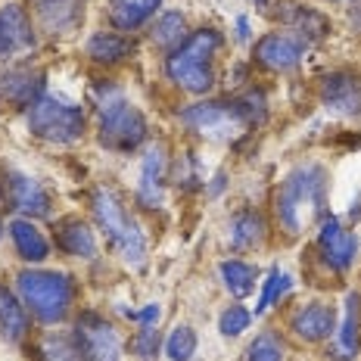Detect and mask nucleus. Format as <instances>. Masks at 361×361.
<instances>
[{
    "instance_id": "f257e3e1",
    "label": "nucleus",
    "mask_w": 361,
    "mask_h": 361,
    "mask_svg": "<svg viewBox=\"0 0 361 361\" xmlns=\"http://www.w3.org/2000/svg\"><path fill=\"white\" fill-rule=\"evenodd\" d=\"M274 212L281 228L290 237L302 234L305 224H312L314 218L327 215V169L318 162H305L299 169H293L283 184L277 187L274 197Z\"/></svg>"
},
{
    "instance_id": "f03ea898",
    "label": "nucleus",
    "mask_w": 361,
    "mask_h": 361,
    "mask_svg": "<svg viewBox=\"0 0 361 361\" xmlns=\"http://www.w3.org/2000/svg\"><path fill=\"white\" fill-rule=\"evenodd\" d=\"M221 47V32L200 28L165 59V72L187 94H206L215 85V54Z\"/></svg>"
},
{
    "instance_id": "7ed1b4c3",
    "label": "nucleus",
    "mask_w": 361,
    "mask_h": 361,
    "mask_svg": "<svg viewBox=\"0 0 361 361\" xmlns=\"http://www.w3.org/2000/svg\"><path fill=\"white\" fill-rule=\"evenodd\" d=\"M90 206H94L100 231L106 234L112 250L122 255L125 265L144 268L147 265V237H144V231L137 228V221L128 218L122 200L116 197V190H109V187H97Z\"/></svg>"
},
{
    "instance_id": "20e7f679",
    "label": "nucleus",
    "mask_w": 361,
    "mask_h": 361,
    "mask_svg": "<svg viewBox=\"0 0 361 361\" xmlns=\"http://www.w3.org/2000/svg\"><path fill=\"white\" fill-rule=\"evenodd\" d=\"M22 302L32 308V314L44 324H59L69 314L75 283L63 271H22L16 277Z\"/></svg>"
},
{
    "instance_id": "39448f33",
    "label": "nucleus",
    "mask_w": 361,
    "mask_h": 361,
    "mask_svg": "<svg viewBox=\"0 0 361 361\" xmlns=\"http://www.w3.org/2000/svg\"><path fill=\"white\" fill-rule=\"evenodd\" d=\"M28 131L50 144H75L85 134V112L54 94H41L28 106Z\"/></svg>"
},
{
    "instance_id": "423d86ee",
    "label": "nucleus",
    "mask_w": 361,
    "mask_h": 361,
    "mask_svg": "<svg viewBox=\"0 0 361 361\" xmlns=\"http://www.w3.org/2000/svg\"><path fill=\"white\" fill-rule=\"evenodd\" d=\"M147 140V118L118 90L100 103V144L112 153H134Z\"/></svg>"
},
{
    "instance_id": "0eeeda50",
    "label": "nucleus",
    "mask_w": 361,
    "mask_h": 361,
    "mask_svg": "<svg viewBox=\"0 0 361 361\" xmlns=\"http://www.w3.org/2000/svg\"><path fill=\"white\" fill-rule=\"evenodd\" d=\"M180 122L190 131H197L200 137L209 140H231L237 134H243L250 128V116H246L243 103L240 100H202L193 103L180 112Z\"/></svg>"
},
{
    "instance_id": "6e6552de",
    "label": "nucleus",
    "mask_w": 361,
    "mask_h": 361,
    "mask_svg": "<svg viewBox=\"0 0 361 361\" xmlns=\"http://www.w3.org/2000/svg\"><path fill=\"white\" fill-rule=\"evenodd\" d=\"M75 340L81 345L85 361H118L122 358V340H118L116 327L94 312H85L78 318V324H75Z\"/></svg>"
},
{
    "instance_id": "1a4fd4ad",
    "label": "nucleus",
    "mask_w": 361,
    "mask_h": 361,
    "mask_svg": "<svg viewBox=\"0 0 361 361\" xmlns=\"http://www.w3.org/2000/svg\"><path fill=\"white\" fill-rule=\"evenodd\" d=\"M44 94V75L28 66H0V109L32 106Z\"/></svg>"
},
{
    "instance_id": "9d476101",
    "label": "nucleus",
    "mask_w": 361,
    "mask_h": 361,
    "mask_svg": "<svg viewBox=\"0 0 361 361\" xmlns=\"http://www.w3.org/2000/svg\"><path fill=\"white\" fill-rule=\"evenodd\" d=\"M321 106L334 116H358L361 112V78L352 69H336L321 81Z\"/></svg>"
},
{
    "instance_id": "9b49d317",
    "label": "nucleus",
    "mask_w": 361,
    "mask_h": 361,
    "mask_svg": "<svg viewBox=\"0 0 361 361\" xmlns=\"http://www.w3.org/2000/svg\"><path fill=\"white\" fill-rule=\"evenodd\" d=\"M318 252L334 271H345L352 262H355L358 237L349 234V231H343L340 218L324 215V224H321V234H318Z\"/></svg>"
},
{
    "instance_id": "f8f14e48",
    "label": "nucleus",
    "mask_w": 361,
    "mask_h": 361,
    "mask_svg": "<svg viewBox=\"0 0 361 361\" xmlns=\"http://www.w3.org/2000/svg\"><path fill=\"white\" fill-rule=\"evenodd\" d=\"M35 47V28L19 4L0 6V56L10 59Z\"/></svg>"
},
{
    "instance_id": "ddd939ff",
    "label": "nucleus",
    "mask_w": 361,
    "mask_h": 361,
    "mask_svg": "<svg viewBox=\"0 0 361 361\" xmlns=\"http://www.w3.org/2000/svg\"><path fill=\"white\" fill-rule=\"evenodd\" d=\"M302 50L305 44L299 41L296 35H287V32H271L265 35L259 44H255V59H259L265 69L271 72H290L299 66L302 59Z\"/></svg>"
},
{
    "instance_id": "4468645a",
    "label": "nucleus",
    "mask_w": 361,
    "mask_h": 361,
    "mask_svg": "<svg viewBox=\"0 0 361 361\" xmlns=\"http://www.w3.org/2000/svg\"><path fill=\"white\" fill-rule=\"evenodd\" d=\"M6 193H10L13 209H19L28 218H44L50 215V193L41 187V180L22 171H10L6 175Z\"/></svg>"
},
{
    "instance_id": "2eb2a0df",
    "label": "nucleus",
    "mask_w": 361,
    "mask_h": 361,
    "mask_svg": "<svg viewBox=\"0 0 361 361\" xmlns=\"http://www.w3.org/2000/svg\"><path fill=\"white\" fill-rule=\"evenodd\" d=\"M290 327L299 340L305 343H321L327 340L330 334L336 330V312L334 305H324V302H308L302 308H296L290 318Z\"/></svg>"
},
{
    "instance_id": "dca6fc26",
    "label": "nucleus",
    "mask_w": 361,
    "mask_h": 361,
    "mask_svg": "<svg viewBox=\"0 0 361 361\" xmlns=\"http://www.w3.org/2000/svg\"><path fill=\"white\" fill-rule=\"evenodd\" d=\"M165 197V147L156 144L147 149L144 165H140V184H137V200L147 209H159Z\"/></svg>"
},
{
    "instance_id": "f3484780",
    "label": "nucleus",
    "mask_w": 361,
    "mask_h": 361,
    "mask_svg": "<svg viewBox=\"0 0 361 361\" xmlns=\"http://www.w3.org/2000/svg\"><path fill=\"white\" fill-rule=\"evenodd\" d=\"M10 237H13V246H16L19 259L25 262H44L50 255V243L47 237L32 224V218H13L10 224Z\"/></svg>"
},
{
    "instance_id": "a211bd4d",
    "label": "nucleus",
    "mask_w": 361,
    "mask_h": 361,
    "mask_svg": "<svg viewBox=\"0 0 361 361\" xmlns=\"http://www.w3.org/2000/svg\"><path fill=\"white\" fill-rule=\"evenodd\" d=\"M56 243L75 259H97V237L81 218H66L56 231Z\"/></svg>"
},
{
    "instance_id": "6ab92c4d",
    "label": "nucleus",
    "mask_w": 361,
    "mask_h": 361,
    "mask_svg": "<svg viewBox=\"0 0 361 361\" xmlns=\"http://www.w3.org/2000/svg\"><path fill=\"white\" fill-rule=\"evenodd\" d=\"M162 0H109V19L118 32H137Z\"/></svg>"
},
{
    "instance_id": "aec40b11",
    "label": "nucleus",
    "mask_w": 361,
    "mask_h": 361,
    "mask_svg": "<svg viewBox=\"0 0 361 361\" xmlns=\"http://www.w3.org/2000/svg\"><path fill=\"white\" fill-rule=\"evenodd\" d=\"M81 0H37V16H41V25L47 28L50 35H63L75 28L81 13Z\"/></svg>"
},
{
    "instance_id": "412c9836",
    "label": "nucleus",
    "mask_w": 361,
    "mask_h": 361,
    "mask_svg": "<svg viewBox=\"0 0 361 361\" xmlns=\"http://www.w3.org/2000/svg\"><path fill=\"white\" fill-rule=\"evenodd\" d=\"M265 240V218L259 212H237L231 218V250L246 252Z\"/></svg>"
},
{
    "instance_id": "4be33fe9",
    "label": "nucleus",
    "mask_w": 361,
    "mask_h": 361,
    "mask_svg": "<svg viewBox=\"0 0 361 361\" xmlns=\"http://www.w3.org/2000/svg\"><path fill=\"white\" fill-rule=\"evenodd\" d=\"M336 340H340L343 358H355V352L361 345V296L358 293L345 296V314H343L340 330H336Z\"/></svg>"
},
{
    "instance_id": "5701e85b",
    "label": "nucleus",
    "mask_w": 361,
    "mask_h": 361,
    "mask_svg": "<svg viewBox=\"0 0 361 361\" xmlns=\"http://www.w3.org/2000/svg\"><path fill=\"white\" fill-rule=\"evenodd\" d=\"M131 50H134V44L128 41L125 35H116V32H97L87 41V56L94 59V63H103V66L122 63Z\"/></svg>"
},
{
    "instance_id": "b1692460",
    "label": "nucleus",
    "mask_w": 361,
    "mask_h": 361,
    "mask_svg": "<svg viewBox=\"0 0 361 361\" xmlns=\"http://www.w3.org/2000/svg\"><path fill=\"white\" fill-rule=\"evenodd\" d=\"M25 330H28L25 305L0 283V334H4L6 340H22Z\"/></svg>"
},
{
    "instance_id": "393cba45",
    "label": "nucleus",
    "mask_w": 361,
    "mask_h": 361,
    "mask_svg": "<svg viewBox=\"0 0 361 361\" xmlns=\"http://www.w3.org/2000/svg\"><path fill=\"white\" fill-rule=\"evenodd\" d=\"M149 37H153V44H159V47L175 50L187 41V19L180 16V13H162V16L153 22Z\"/></svg>"
},
{
    "instance_id": "a878e982",
    "label": "nucleus",
    "mask_w": 361,
    "mask_h": 361,
    "mask_svg": "<svg viewBox=\"0 0 361 361\" xmlns=\"http://www.w3.org/2000/svg\"><path fill=\"white\" fill-rule=\"evenodd\" d=\"M37 352H41V361H85L75 334H47L37 345Z\"/></svg>"
},
{
    "instance_id": "bb28decb",
    "label": "nucleus",
    "mask_w": 361,
    "mask_h": 361,
    "mask_svg": "<svg viewBox=\"0 0 361 361\" xmlns=\"http://www.w3.org/2000/svg\"><path fill=\"white\" fill-rule=\"evenodd\" d=\"M221 277H224V287H228L240 299V296H246V293H252L259 271H255L250 262L228 259V262H221Z\"/></svg>"
},
{
    "instance_id": "cd10ccee",
    "label": "nucleus",
    "mask_w": 361,
    "mask_h": 361,
    "mask_svg": "<svg viewBox=\"0 0 361 361\" xmlns=\"http://www.w3.org/2000/svg\"><path fill=\"white\" fill-rule=\"evenodd\" d=\"M293 28L299 32V41L302 44H312V41H321L327 35V19L321 13L308 10V6H299L293 13Z\"/></svg>"
},
{
    "instance_id": "c85d7f7f",
    "label": "nucleus",
    "mask_w": 361,
    "mask_h": 361,
    "mask_svg": "<svg viewBox=\"0 0 361 361\" xmlns=\"http://www.w3.org/2000/svg\"><path fill=\"white\" fill-rule=\"evenodd\" d=\"M165 355L171 361H190L197 355V334H193L187 324H180L171 330V336L165 340Z\"/></svg>"
},
{
    "instance_id": "c756f323",
    "label": "nucleus",
    "mask_w": 361,
    "mask_h": 361,
    "mask_svg": "<svg viewBox=\"0 0 361 361\" xmlns=\"http://www.w3.org/2000/svg\"><path fill=\"white\" fill-rule=\"evenodd\" d=\"M287 290H290V277L283 274L281 268H271V271H268V277H265V287H262L259 302H255V314H265L268 308L274 305Z\"/></svg>"
},
{
    "instance_id": "7c9ffc66",
    "label": "nucleus",
    "mask_w": 361,
    "mask_h": 361,
    "mask_svg": "<svg viewBox=\"0 0 361 361\" xmlns=\"http://www.w3.org/2000/svg\"><path fill=\"white\" fill-rule=\"evenodd\" d=\"M246 361H283V343L277 334H259L250 345V352H246Z\"/></svg>"
},
{
    "instance_id": "2f4dec72",
    "label": "nucleus",
    "mask_w": 361,
    "mask_h": 361,
    "mask_svg": "<svg viewBox=\"0 0 361 361\" xmlns=\"http://www.w3.org/2000/svg\"><path fill=\"white\" fill-rule=\"evenodd\" d=\"M250 321L252 314L246 312L243 305H231L221 312V318H218V330H221L224 336H240L243 330H250Z\"/></svg>"
},
{
    "instance_id": "473e14b6",
    "label": "nucleus",
    "mask_w": 361,
    "mask_h": 361,
    "mask_svg": "<svg viewBox=\"0 0 361 361\" xmlns=\"http://www.w3.org/2000/svg\"><path fill=\"white\" fill-rule=\"evenodd\" d=\"M134 349H137L140 358H153L159 352V330L156 327H140L137 340H134Z\"/></svg>"
},
{
    "instance_id": "72a5a7b5",
    "label": "nucleus",
    "mask_w": 361,
    "mask_h": 361,
    "mask_svg": "<svg viewBox=\"0 0 361 361\" xmlns=\"http://www.w3.org/2000/svg\"><path fill=\"white\" fill-rule=\"evenodd\" d=\"M125 314H128V318H131V321H137L140 327H156V321H159L162 308L153 302V305H147L144 312H125Z\"/></svg>"
},
{
    "instance_id": "f704fd0d",
    "label": "nucleus",
    "mask_w": 361,
    "mask_h": 361,
    "mask_svg": "<svg viewBox=\"0 0 361 361\" xmlns=\"http://www.w3.org/2000/svg\"><path fill=\"white\" fill-rule=\"evenodd\" d=\"M349 16H352V25L361 32V0H352V10H349Z\"/></svg>"
},
{
    "instance_id": "c9c22d12",
    "label": "nucleus",
    "mask_w": 361,
    "mask_h": 361,
    "mask_svg": "<svg viewBox=\"0 0 361 361\" xmlns=\"http://www.w3.org/2000/svg\"><path fill=\"white\" fill-rule=\"evenodd\" d=\"M237 37H240V41H246V37H250V22H246V16L237 19Z\"/></svg>"
},
{
    "instance_id": "e433bc0d",
    "label": "nucleus",
    "mask_w": 361,
    "mask_h": 361,
    "mask_svg": "<svg viewBox=\"0 0 361 361\" xmlns=\"http://www.w3.org/2000/svg\"><path fill=\"white\" fill-rule=\"evenodd\" d=\"M221 187H224V175H218V178H215V184H212V193H218Z\"/></svg>"
},
{
    "instance_id": "4c0bfd02",
    "label": "nucleus",
    "mask_w": 361,
    "mask_h": 361,
    "mask_svg": "<svg viewBox=\"0 0 361 361\" xmlns=\"http://www.w3.org/2000/svg\"><path fill=\"white\" fill-rule=\"evenodd\" d=\"M274 4V0H255V6H262V10H265V6H271Z\"/></svg>"
},
{
    "instance_id": "58836bf2",
    "label": "nucleus",
    "mask_w": 361,
    "mask_h": 361,
    "mask_svg": "<svg viewBox=\"0 0 361 361\" xmlns=\"http://www.w3.org/2000/svg\"><path fill=\"white\" fill-rule=\"evenodd\" d=\"M0 234H4V224H0Z\"/></svg>"
}]
</instances>
